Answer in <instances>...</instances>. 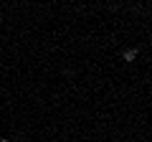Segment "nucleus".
I'll return each mask as SVG.
<instances>
[{"label":"nucleus","mask_w":152,"mask_h":142,"mask_svg":"<svg viewBox=\"0 0 152 142\" xmlns=\"http://www.w3.org/2000/svg\"><path fill=\"white\" fill-rule=\"evenodd\" d=\"M134 59H137V51H134V48L124 51V61H134Z\"/></svg>","instance_id":"1"},{"label":"nucleus","mask_w":152,"mask_h":142,"mask_svg":"<svg viewBox=\"0 0 152 142\" xmlns=\"http://www.w3.org/2000/svg\"><path fill=\"white\" fill-rule=\"evenodd\" d=\"M0 142H8V140H0Z\"/></svg>","instance_id":"2"}]
</instances>
